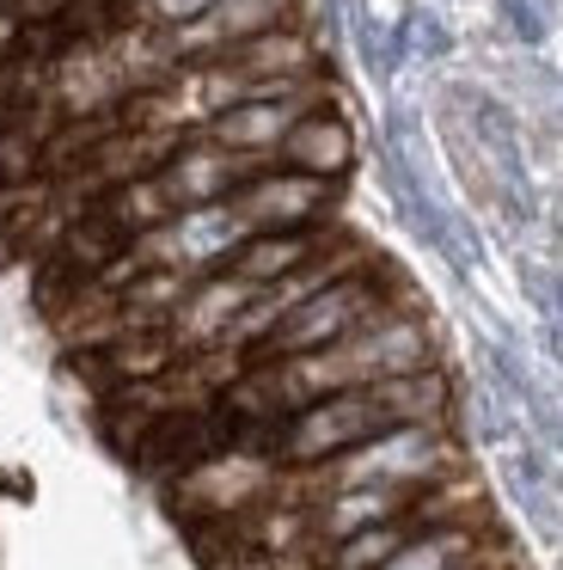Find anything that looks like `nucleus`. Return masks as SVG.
<instances>
[{
    "label": "nucleus",
    "instance_id": "nucleus-5",
    "mask_svg": "<svg viewBox=\"0 0 563 570\" xmlns=\"http://www.w3.org/2000/svg\"><path fill=\"white\" fill-rule=\"evenodd\" d=\"M269 160H245V154L215 148L208 136H190L166 166H159V185H166L171 209H203V203H227L239 185H251Z\"/></svg>",
    "mask_w": 563,
    "mask_h": 570
},
{
    "label": "nucleus",
    "instance_id": "nucleus-4",
    "mask_svg": "<svg viewBox=\"0 0 563 570\" xmlns=\"http://www.w3.org/2000/svg\"><path fill=\"white\" fill-rule=\"evenodd\" d=\"M325 105H330V87L318 80V87L288 92V99H245V105H233V111H220L203 136L215 141V148H227V154H245V160L276 166V148L288 141V129L300 124V117L325 111Z\"/></svg>",
    "mask_w": 563,
    "mask_h": 570
},
{
    "label": "nucleus",
    "instance_id": "nucleus-3",
    "mask_svg": "<svg viewBox=\"0 0 563 570\" xmlns=\"http://www.w3.org/2000/svg\"><path fill=\"white\" fill-rule=\"evenodd\" d=\"M337 197L343 185L330 178H313V173H288V166H264L251 185L233 190V209L251 234H294V227H325L337 222Z\"/></svg>",
    "mask_w": 563,
    "mask_h": 570
},
{
    "label": "nucleus",
    "instance_id": "nucleus-8",
    "mask_svg": "<svg viewBox=\"0 0 563 570\" xmlns=\"http://www.w3.org/2000/svg\"><path fill=\"white\" fill-rule=\"evenodd\" d=\"M220 68H233V75H245L251 87H269V80H318L325 68H318V50L313 38H306L300 26H282V31H264V38L239 43V50L215 56Z\"/></svg>",
    "mask_w": 563,
    "mask_h": 570
},
{
    "label": "nucleus",
    "instance_id": "nucleus-7",
    "mask_svg": "<svg viewBox=\"0 0 563 570\" xmlns=\"http://www.w3.org/2000/svg\"><path fill=\"white\" fill-rule=\"evenodd\" d=\"M276 166H288V173H313V178H330V185H343V173L355 166V129L343 124L337 111H313L300 117V124L288 129V141L276 148Z\"/></svg>",
    "mask_w": 563,
    "mask_h": 570
},
{
    "label": "nucleus",
    "instance_id": "nucleus-2",
    "mask_svg": "<svg viewBox=\"0 0 563 570\" xmlns=\"http://www.w3.org/2000/svg\"><path fill=\"white\" fill-rule=\"evenodd\" d=\"M392 295H398V288H392L374 264H362L355 276H343V283L318 288L313 301H300V307H294L288 320H282L276 332H269L251 356H245V368H257V362H288V356H318V350H337L343 337L367 332L379 313L398 307Z\"/></svg>",
    "mask_w": 563,
    "mask_h": 570
},
{
    "label": "nucleus",
    "instance_id": "nucleus-1",
    "mask_svg": "<svg viewBox=\"0 0 563 570\" xmlns=\"http://www.w3.org/2000/svg\"><path fill=\"white\" fill-rule=\"evenodd\" d=\"M447 405H453L447 374L423 368V374H398V381L362 386V393L318 399V405L294 411V417L257 423L251 448L269 454L276 466H318V460H337V454H349V448L374 442V435H386V430L447 417Z\"/></svg>",
    "mask_w": 563,
    "mask_h": 570
},
{
    "label": "nucleus",
    "instance_id": "nucleus-6",
    "mask_svg": "<svg viewBox=\"0 0 563 570\" xmlns=\"http://www.w3.org/2000/svg\"><path fill=\"white\" fill-rule=\"evenodd\" d=\"M343 239H349V234H343L337 222H325V227H294V234H251L227 264H220V271L239 276V283H251V288H276V283H288L294 271L318 264L325 252H337Z\"/></svg>",
    "mask_w": 563,
    "mask_h": 570
}]
</instances>
